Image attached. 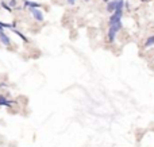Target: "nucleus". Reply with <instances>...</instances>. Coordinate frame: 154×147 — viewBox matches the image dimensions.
Returning a JSON list of instances; mask_svg holds the SVG:
<instances>
[{"instance_id": "obj_6", "label": "nucleus", "mask_w": 154, "mask_h": 147, "mask_svg": "<svg viewBox=\"0 0 154 147\" xmlns=\"http://www.w3.org/2000/svg\"><path fill=\"white\" fill-rule=\"evenodd\" d=\"M154 45V35L150 36V38H147V41L145 42V46L146 47H149V46H153Z\"/></svg>"}, {"instance_id": "obj_8", "label": "nucleus", "mask_w": 154, "mask_h": 147, "mask_svg": "<svg viewBox=\"0 0 154 147\" xmlns=\"http://www.w3.org/2000/svg\"><path fill=\"white\" fill-rule=\"evenodd\" d=\"M68 3H69V4H73V3H74V0H68Z\"/></svg>"}, {"instance_id": "obj_1", "label": "nucleus", "mask_w": 154, "mask_h": 147, "mask_svg": "<svg viewBox=\"0 0 154 147\" xmlns=\"http://www.w3.org/2000/svg\"><path fill=\"white\" fill-rule=\"evenodd\" d=\"M123 7V0H115V1H111L110 4H108L107 10L110 12H112V11H116L119 8H122Z\"/></svg>"}, {"instance_id": "obj_3", "label": "nucleus", "mask_w": 154, "mask_h": 147, "mask_svg": "<svg viewBox=\"0 0 154 147\" xmlns=\"http://www.w3.org/2000/svg\"><path fill=\"white\" fill-rule=\"evenodd\" d=\"M30 11H31V14L34 15V18H35L37 21H39V22L43 21V15H42L38 10H35V8H30Z\"/></svg>"}, {"instance_id": "obj_9", "label": "nucleus", "mask_w": 154, "mask_h": 147, "mask_svg": "<svg viewBox=\"0 0 154 147\" xmlns=\"http://www.w3.org/2000/svg\"><path fill=\"white\" fill-rule=\"evenodd\" d=\"M142 1H149V0H142Z\"/></svg>"}, {"instance_id": "obj_4", "label": "nucleus", "mask_w": 154, "mask_h": 147, "mask_svg": "<svg viewBox=\"0 0 154 147\" xmlns=\"http://www.w3.org/2000/svg\"><path fill=\"white\" fill-rule=\"evenodd\" d=\"M0 39H1V42H3L4 45H10V43H11L10 38H8V36L5 35V34L3 32V31H1V28H0Z\"/></svg>"}, {"instance_id": "obj_2", "label": "nucleus", "mask_w": 154, "mask_h": 147, "mask_svg": "<svg viewBox=\"0 0 154 147\" xmlns=\"http://www.w3.org/2000/svg\"><path fill=\"white\" fill-rule=\"evenodd\" d=\"M120 27H122L120 22H119V23H115V24H111V28H110V32H108V38H110V42L114 41V38H115V34H116V31H118Z\"/></svg>"}, {"instance_id": "obj_7", "label": "nucleus", "mask_w": 154, "mask_h": 147, "mask_svg": "<svg viewBox=\"0 0 154 147\" xmlns=\"http://www.w3.org/2000/svg\"><path fill=\"white\" fill-rule=\"evenodd\" d=\"M26 5H30V7H38V4H35V3H30V1H26Z\"/></svg>"}, {"instance_id": "obj_5", "label": "nucleus", "mask_w": 154, "mask_h": 147, "mask_svg": "<svg viewBox=\"0 0 154 147\" xmlns=\"http://www.w3.org/2000/svg\"><path fill=\"white\" fill-rule=\"evenodd\" d=\"M12 103L8 101V100H5L4 96H0V105H11Z\"/></svg>"}]
</instances>
